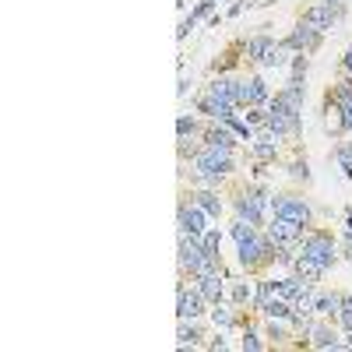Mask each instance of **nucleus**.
<instances>
[{"instance_id":"obj_22","label":"nucleus","mask_w":352,"mask_h":352,"mask_svg":"<svg viewBox=\"0 0 352 352\" xmlns=\"http://www.w3.org/2000/svg\"><path fill=\"white\" fill-rule=\"evenodd\" d=\"M310 335H314V349H338L342 345V342H335V335L328 328H314Z\"/></svg>"},{"instance_id":"obj_30","label":"nucleus","mask_w":352,"mask_h":352,"mask_svg":"<svg viewBox=\"0 0 352 352\" xmlns=\"http://www.w3.org/2000/svg\"><path fill=\"white\" fill-rule=\"evenodd\" d=\"M243 349H254V352L264 349V342L257 338V331H247V335H243Z\"/></svg>"},{"instance_id":"obj_20","label":"nucleus","mask_w":352,"mask_h":352,"mask_svg":"<svg viewBox=\"0 0 352 352\" xmlns=\"http://www.w3.org/2000/svg\"><path fill=\"white\" fill-rule=\"evenodd\" d=\"M275 43H272V36H257V39H250L247 43V56H250V60H261V56L264 53H268Z\"/></svg>"},{"instance_id":"obj_17","label":"nucleus","mask_w":352,"mask_h":352,"mask_svg":"<svg viewBox=\"0 0 352 352\" xmlns=\"http://www.w3.org/2000/svg\"><path fill=\"white\" fill-rule=\"evenodd\" d=\"M285 53H289V46H285V43H275L257 64H261V67H282V64H285Z\"/></svg>"},{"instance_id":"obj_1","label":"nucleus","mask_w":352,"mask_h":352,"mask_svg":"<svg viewBox=\"0 0 352 352\" xmlns=\"http://www.w3.org/2000/svg\"><path fill=\"white\" fill-rule=\"evenodd\" d=\"M232 240H236V247H240V261L247 264V268H257V264L272 261V247H275V243H272V240H264L250 222H243V219L232 222Z\"/></svg>"},{"instance_id":"obj_12","label":"nucleus","mask_w":352,"mask_h":352,"mask_svg":"<svg viewBox=\"0 0 352 352\" xmlns=\"http://www.w3.org/2000/svg\"><path fill=\"white\" fill-rule=\"evenodd\" d=\"M201 113L215 116V120H229V116L236 113V106H232V102H222V99H215V96L204 92V96H201Z\"/></svg>"},{"instance_id":"obj_35","label":"nucleus","mask_w":352,"mask_h":352,"mask_svg":"<svg viewBox=\"0 0 352 352\" xmlns=\"http://www.w3.org/2000/svg\"><path fill=\"white\" fill-rule=\"evenodd\" d=\"M338 4H342V0H338Z\"/></svg>"},{"instance_id":"obj_29","label":"nucleus","mask_w":352,"mask_h":352,"mask_svg":"<svg viewBox=\"0 0 352 352\" xmlns=\"http://www.w3.org/2000/svg\"><path fill=\"white\" fill-rule=\"evenodd\" d=\"M197 338H201V335H197V331H194V328H187V320H184V324H180V345H187V342H190V345H194V342H197Z\"/></svg>"},{"instance_id":"obj_7","label":"nucleus","mask_w":352,"mask_h":352,"mask_svg":"<svg viewBox=\"0 0 352 352\" xmlns=\"http://www.w3.org/2000/svg\"><path fill=\"white\" fill-rule=\"evenodd\" d=\"M272 208H275V215L278 219H289V222H310V204L303 201V197H275L272 201Z\"/></svg>"},{"instance_id":"obj_3","label":"nucleus","mask_w":352,"mask_h":352,"mask_svg":"<svg viewBox=\"0 0 352 352\" xmlns=\"http://www.w3.org/2000/svg\"><path fill=\"white\" fill-rule=\"evenodd\" d=\"M300 254L328 272L335 264V240L328 236V232H310V236H303V243H300Z\"/></svg>"},{"instance_id":"obj_10","label":"nucleus","mask_w":352,"mask_h":352,"mask_svg":"<svg viewBox=\"0 0 352 352\" xmlns=\"http://www.w3.org/2000/svg\"><path fill=\"white\" fill-rule=\"evenodd\" d=\"M317 43H320V32H317L314 25H307V21H300V25H296V32L285 39V46H289V50H296V53H300V50L307 53V50H314Z\"/></svg>"},{"instance_id":"obj_13","label":"nucleus","mask_w":352,"mask_h":352,"mask_svg":"<svg viewBox=\"0 0 352 352\" xmlns=\"http://www.w3.org/2000/svg\"><path fill=\"white\" fill-rule=\"evenodd\" d=\"M197 292H201L204 300L219 303V300H222V282H219V272H208V275H201V278H197Z\"/></svg>"},{"instance_id":"obj_2","label":"nucleus","mask_w":352,"mask_h":352,"mask_svg":"<svg viewBox=\"0 0 352 352\" xmlns=\"http://www.w3.org/2000/svg\"><path fill=\"white\" fill-rule=\"evenodd\" d=\"M232 169V155H229V148H204V152H197L194 155V173L201 176L204 184H215L219 176H226Z\"/></svg>"},{"instance_id":"obj_16","label":"nucleus","mask_w":352,"mask_h":352,"mask_svg":"<svg viewBox=\"0 0 352 352\" xmlns=\"http://www.w3.org/2000/svg\"><path fill=\"white\" fill-rule=\"evenodd\" d=\"M296 275H300L303 282H310V285H314L320 275H324V268H320V264H314L310 257H303V254H300V257H296Z\"/></svg>"},{"instance_id":"obj_9","label":"nucleus","mask_w":352,"mask_h":352,"mask_svg":"<svg viewBox=\"0 0 352 352\" xmlns=\"http://www.w3.org/2000/svg\"><path fill=\"white\" fill-rule=\"evenodd\" d=\"M204 215L208 212H204L201 204H190V208L184 204L180 208V232H187V236H204V232H208L204 229Z\"/></svg>"},{"instance_id":"obj_19","label":"nucleus","mask_w":352,"mask_h":352,"mask_svg":"<svg viewBox=\"0 0 352 352\" xmlns=\"http://www.w3.org/2000/svg\"><path fill=\"white\" fill-rule=\"evenodd\" d=\"M194 204H201L208 215H219L222 212V201H219V194H212V190H201V194H194Z\"/></svg>"},{"instance_id":"obj_24","label":"nucleus","mask_w":352,"mask_h":352,"mask_svg":"<svg viewBox=\"0 0 352 352\" xmlns=\"http://www.w3.org/2000/svg\"><path fill=\"white\" fill-rule=\"evenodd\" d=\"M201 243H204V254H208L212 261H219V229H208L201 236Z\"/></svg>"},{"instance_id":"obj_28","label":"nucleus","mask_w":352,"mask_h":352,"mask_svg":"<svg viewBox=\"0 0 352 352\" xmlns=\"http://www.w3.org/2000/svg\"><path fill=\"white\" fill-rule=\"evenodd\" d=\"M176 131H180V144H187V134H194L197 127H194L190 116H180V124H176Z\"/></svg>"},{"instance_id":"obj_8","label":"nucleus","mask_w":352,"mask_h":352,"mask_svg":"<svg viewBox=\"0 0 352 352\" xmlns=\"http://www.w3.org/2000/svg\"><path fill=\"white\" fill-rule=\"evenodd\" d=\"M303 21L314 25L317 32H324V28H331L338 21V0H320V4H314L310 11H303Z\"/></svg>"},{"instance_id":"obj_15","label":"nucleus","mask_w":352,"mask_h":352,"mask_svg":"<svg viewBox=\"0 0 352 352\" xmlns=\"http://www.w3.org/2000/svg\"><path fill=\"white\" fill-rule=\"evenodd\" d=\"M208 96H215V99H222V102H232V106H240V102H236V81H229V78H215V81L208 85Z\"/></svg>"},{"instance_id":"obj_25","label":"nucleus","mask_w":352,"mask_h":352,"mask_svg":"<svg viewBox=\"0 0 352 352\" xmlns=\"http://www.w3.org/2000/svg\"><path fill=\"white\" fill-rule=\"evenodd\" d=\"M338 320H342V328L352 331V296H342V310H338Z\"/></svg>"},{"instance_id":"obj_23","label":"nucleus","mask_w":352,"mask_h":352,"mask_svg":"<svg viewBox=\"0 0 352 352\" xmlns=\"http://www.w3.org/2000/svg\"><path fill=\"white\" fill-rule=\"evenodd\" d=\"M275 148H278V141H275V138H257V141H254L257 159H275Z\"/></svg>"},{"instance_id":"obj_32","label":"nucleus","mask_w":352,"mask_h":352,"mask_svg":"<svg viewBox=\"0 0 352 352\" xmlns=\"http://www.w3.org/2000/svg\"><path fill=\"white\" fill-rule=\"evenodd\" d=\"M345 71H349V74H352V50H349V53H345Z\"/></svg>"},{"instance_id":"obj_21","label":"nucleus","mask_w":352,"mask_h":352,"mask_svg":"<svg viewBox=\"0 0 352 352\" xmlns=\"http://www.w3.org/2000/svg\"><path fill=\"white\" fill-rule=\"evenodd\" d=\"M208 144L212 148H232V131L222 124V127H215L212 134H208Z\"/></svg>"},{"instance_id":"obj_4","label":"nucleus","mask_w":352,"mask_h":352,"mask_svg":"<svg viewBox=\"0 0 352 352\" xmlns=\"http://www.w3.org/2000/svg\"><path fill=\"white\" fill-rule=\"evenodd\" d=\"M268 240L278 247V250H292L303 243V222H289V219H272L268 222Z\"/></svg>"},{"instance_id":"obj_26","label":"nucleus","mask_w":352,"mask_h":352,"mask_svg":"<svg viewBox=\"0 0 352 352\" xmlns=\"http://www.w3.org/2000/svg\"><path fill=\"white\" fill-rule=\"evenodd\" d=\"M338 162H342L345 176L352 180V144H342V148H338Z\"/></svg>"},{"instance_id":"obj_34","label":"nucleus","mask_w":352,"mask_h":352,"mask_svg":"<svg viewBox=\"0 0 352 352\" xmlns=\"http://www.w3.org/2000/svg\"><path fill=\"white\" fill-rule=\"evenodd\" d=\"M345 345H349V349H352V331H349V338H345Z\"/></svg>"},{"instance_id":"obj_33","label":"nucleus","mask_w":352,"mask_h":352,"mask_svg":"<svg viewBox=\"0 0 352 352\" xmlns=\"http://www.w3.org/2000/svg\"><path fill=\"white\" fill-rule=\"evenodd\" d=\"M345 226H349V232H352V212H349V222H345Z\"/></svg>"},{"instance_id":"obj_14","label":"nucleus","mask_w":352,"mask_h":352,"mask_svg":"<svg viewBox=\"0 0 352 352\" xmlns=\"http://www.w3.org/2000/svg\"><path fill=\"white\" fill-rule=\"evenodd\" d=\"M338 113H342V127L352 134V85L349 81L338 85Z\"/></svg>"},{"instance_id":"obj_31","label":"nucleus","mask_w":352,"mask_h":352,"mask_svg":"<svg viewBox=\"0 0 352 352\" xmlns=\"http://www.w3.org/2000/svg\"><path fill=\"white\" fill-rule=\"evenodd\" d=\"M236 300H240V303L250 300V289H247V285H236Z\"/></svg>"},{"instance_id":"obj_6","label":"nucleus","mask_w":352,"mask_h":352,"mask_svg":"<svg viewBox=\"0 0 352 352\" xmlns=\"http://www.w3.org/2000/svg\"><path fill=\"white\" fill-rule=\"evenodd\" d=\"M236 102L240 106H261V102H268V85H264V78H243L236 81Z\"/></svg>"},{"instance_id":"obj_18","label":"nucleus","mask_w":352,"mask_h":352,"mask_svg":"<svg viewBox=\"0 0 352 352\" xmlns=\"http://www.w3.org/2000/svg\"><path fill=\"white\" fill-rule=\"evenodd\" d=\"M338 310H342V296H317V300H314V314L338 317Z\"/></svg>"},{"instance_id":"obj_11","label":"nucleus","mask_w":352,"mask_h":352,"mask_svg":"<svg viewBox=\"0 0 352 352\" xmlns=\"http://www.w3.org/2000/svg\"><path fill=\"white\" fill-rule=\"evenodd\" d=\"M204 296L201 292H187L184 285H180V320H194V317H201L204 310Z\"/></svg>"},{"instance_id":"obj_27","label":"nucleus","mask_w":352,"mask_h":352,"mask_svg":"<svg viewBox=\"0 0 352 352\" xmlns=\"http://www.w3.org/2000/svg\"><path fill=\"white\" fill-rule=\"evenodd\" d=\"M212 320H215L219 328H229V324H232V314H229V307H215V310H212Z\"/></svg>"},{"instance_id":"obj_5","label":"nucleus","mask_w":352,"mask_h":352,"mask_svg":"<svg viewBox=\"0 0 352 352\" xmlns=\"http://www.w3.org/2000/svg\"><path fill=\"white\" fill-rule=\"evenodd\" d=\"M268 204H272V197H268V194H261V190H247V194L236 201V215H240L243 222H250V226H261V222H264V212H268Z\"/></svg>"}]
</instances>
